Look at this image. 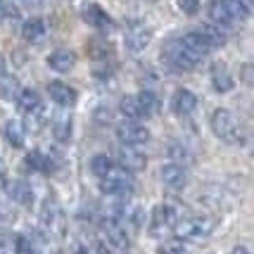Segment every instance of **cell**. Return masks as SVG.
Instances as JSON below:
<instances>
[{
	"label": "cell",
	"mask_w": 254,
	"mask_h": 254,
	"mask_svg": "<svg viewBox=\"0 0 254 254\" xmlns=\"http://www.w3.org/2000/svg\"><path fill=\"white\" fill-rule=\"evenodd\" d=\"M243 2H245V5H247V7H250V2H252V0H243Z\"/></svg>",
	"instance_id": "cell-40"
},
{
	"label": "cell",
	"mask_w": 254,
	"mask_h": 254,
	"mask_svg": "<svg viewBox=\"0 0 254 254\" xmlns=\"http://www.w3.org/2000/svg\"><path fill=\"white\" fill-rule=\"evenodd\" d=\"M178 41L186 45V48H188V50H190V53H192L195 57H199V60H202V57H207L211 50H214V48H211V45L207 43V41H204V38H202L197 31L186 33V36H183V38H178Z\"/></svg>",
	"instance_id": "cell-19"
},
{
	"label": "cell",
	"mask_w": 254,
	"mask_h": 254,
	"mask_svg": "<svg viewBox=\"0 0 254 254\" xmlns=\"http://www.w3.org/2000/svg\"><path fill=\"white\" fill-rule=\"evenodd\" d=\"M14 254H41V247L33 235H19L14 243Z\"/></svg>",
	"instance_id": "cell-28"
},
{
	"label": "cell",
	"mask_w": 254,
	"mask_h": 254,
	"mask_svg": "<svg viewBox=\"0 0 254 254\" xmlns=\"http://www.w3.org/2000/svg\"><path fill=\"white\" fill-rule=\"evenodd\" d=\"M2 192H5L17 207H31L33 190L26 181H7V183L2 186Z\"/></svg>",
	"instance_id": "cell-10"
},
{
	"label": "cell",
	"mask_w": 254,
	"mask_h": 254,
	"mask_svg": "<svg viewBox=\"0 0 254 254\" xmlns=\"http://www.w3.org/2000/svg\"><path fill=\"white\" fill-rule=\"evenodd\" d=\"M124 41H126V48L131 53H140L145 50L150 41H152V31L145 26V24H128L126 31H124Z\"/></svg>",
	"instance_id": "cell-9"
},
{
	"label": "cell",
	"mask_w": 254,
	"mask_h": 254,
	"mask_svg": "<svg viewBox=\"0 0 254 254\" xmlns=\"http://www.w3.org/2000/svg\"><path fill=\"white\" fill-rule=\"evenodd\" d=\"M26 166H29V169H33V171H48L50 162H48V157H45L43 152L33 150V152H29V155H26Z\"/></svg>",
	"instance_id": "cell-31"
},
{
	"label": "cell",
	"mask_w": 254,
	"mask_h": 254,
	"mask_svg": "<svg viewBox=\"0 0 254 254\" xmlns=\"http://www.w3.org/2000/svg\"><path fill=\"white\" fill-rule=\"evenodd\" d=\"M5 64H7V62H5V57H2V53H0V76L7 74V71H5Z\"/></svg>",
	"instance_id": "cell-38"
},
{
	"label": "cell",
	"mask_w": 254,
	"mask_h": 254,
	"mask_svg": "<svg viewBox=\"0 0 254 254\" xmlns=\"http://www.w3.org/2000/svg\"><path fill=\"white\" fill-rule=\"evenodd\" d=\"M135 100H138V107H140V114H143V117H152V114L159 110V98H157L152 90H143V93H138Z\"/></svg>",
	"instance_id": "cell-25"
},
{
	"label": "cell",
	"mask_w": 254,
	"mask_h": 254,
	"mask_svg": "<svg viewBox=\"0 0 254 254\" xmlns=\"http://www.w3.org/2000/svg\"><path fill=\"white\" fill-rule=\"evenodd\" d=\"M43 228L45 233H53V235H62L64 233V219H62V211L55 202H45L43 204Z\"/></svg>",
	"instance_id": "cell-17"
},
{
	"label": "cell",
	"mask_w": 254,
	"mask_h": 254,
	"mask_svg": "<svg viewBox=\"0 0 254 254\" xmlns=\"http://www.w3.org/2000/svg\"><path fill=\"white\" fill-rule=\"evenodd\" d=\"M90 171H93L95 178H105L107 174L114 171V164H112V159L107 155H95L90 159Z\"/></svg>",
	"instance_id": "cell-26"
},
{
	"label": "cell",
	"mask_w": 254,
	"mask_h": 254,
	"mask_svg": "<svg viewBox=\"0 0 254 254\" xmlns=\"http://www.w3.org/2000/svg\"><path fill=\"white\" fill-rule=\"evenodd\" d=\"M240 78H243L245 86H254V66L250 64V62L243 66V71H240Z\"/></svg>",
	"instance_id": "cell-34"
},
{
	"label": "cell",
	"mask_w": 254,
	"mask_h": 254,
	"mask_svg": "<svg viewBox=\"0 0 254 254\" xmlns=\"http://www.w3.org/2000/svg\"><path fill=\"white\" fill-rule=\"evenodd\" d=\"M0 2H2V0H0Z\"/></svg>",
	"instance_id": "cell-41"
},
{
	"label": "cell",
	"mask_w": 254,
	"mask_h": 254,
	"mask_svg": "<svg viewBox=\"0 0 254 254\" xmlns=\"http://www.w3.org/2000/svg\"><path fill=\"white\" fill-rule=\"evenodd\" d=\"M0 219L2 221H14L17 219V204L5 192H0Z\"/></svg>",
	"instance_id": "cell-29"
},
{
	"label": "cell",
	"mask_w": 254,
	"mask_h": 254,
	"mask_svg": "<svg viewBox=\"0 0 254 254\" xmlns=\"http://www.w3.org/2000/svg\"><path fill=\"white\" fill-rule=\"evenodd\" d=\"M133 190V181L124 171H112L105 178H100V192L102 195H126Z\"/></svg>",
	"instance_id": "cell-8"
},
{
	"label": "cell",
	"mask_w": 254,
	"mask_h": 254,
	"mask_svg": "<svg viewBox=\"0 0 254 254\" xmlns=\"http://www.w3.org/2000/svg\"><path fill=\"white\" fill-rule=\"evenodd\" d=\"M2 178H5V166H2V162H0V183H2Z\"/></svg>",
	"instance_id": "cell-39"
},
{
	"label": "cell",
	"mask_w": 254,
	"mask_h": 254,
	"mask_svg": "<svg viewBox=\"0 0 254 254\" xmlns=\"http://www.w3.org/2000/svg\"><path fill=\"white\" fill-rule=\"evenodd\" d=\"M19 110H22L24 117H29V114H38V112H43V100L41 95L36 93L33 88H26L19 93Z\"/></svg>",
	"instance_id": "cell-20"
},
{
	"label": "cell",
	"mask_w": 254,
	"mask_h": 254,
	"mask_svg": "<svg viewBox=\"0 0 254 254\" xmlns=\"http://www.w3.org/2000/svg\"><path fill=\"white\" fill-rule=\"evenodd\" d=\"M102 233H105V238H107V243L114 247V250H128V235H126V228H124V223L117 219V216H107L105 221H102Z\"/></svg>",
	"instance_id": "cell-7"
},
{
	"label": "cell",
	"mask_w": 254,
	"mask_h": 254,
	"mask_svg": "<svg viewBox=\"0 0 254 254\" xmlns=\"http://www.w3.org/2000/svg\"><path fill=\"white\" fill-rule=\"evenodd\" d=\"M211 131L219 140L228 145H243L247 140V133H245L240 119L231 110H223V107L214 110V114H211Z\"/></svg>",
	"instance_id": "cell-1"
},
{
	"label": "cell",
	"mask_w": 254,
	"mask_h": 254,
	"mask_svg": "<svg viewBox=\"0 0 254 254\" xmlns=\"http://www.w3.org/2000/svg\"><path fill=\"white\" fill-rule=\"evenodd\" d=\"M214 226H216V221L207 219V216H178L174 223V233L178 235V240L202 245L211 238Z\"/></svg>",
	"instance_id": "cell-2"
},
{
	"label": "cell",
	"mask_w": 254,
	"mask_h": 254,
	"mask_svg": "<svg viewBox=\"0 0 254 254\" xmlns=\"http://www.w3.org/2000/svg\"><path fill=\"white\" fill-rule=\"evenodd\" d=\"M159 178L169 190H183L186 183H188V171L174 162V164H166L159 169Z\"/></svg>",
	"instance_id": "cell-12"
},
{
	"label": "cell",
	"mask_w": 254,
	"mask_h": 254,
	"mask_svg": "<svg viewBox=\"0 0 254 254\" xmlns=\"http://www.w3.org/2000/svg\"><path fill=\"white\" fill-rule=\"evenodd\" d=\"M48 98L53 102H57L60 107H74L78 95L71 86H66L62 81H53V83H48Z\"/></svg>",
	"instance_id": "cell-13"
},
{
	"label": "cell",
	"mask_w": 254,
	"mask_h": 254,
	"mask_svg": "<svg viewBox=\"0 0 254 254\" xmlns=\"http://www.w3.org/2000/svg\"><path fill=\"white\" fill-rule=\"evenodd\" d=\"M22 38L26 43H41L45 38V22L43 19H29V22H24Z\"/></svg>",
	"instance_id": "cell-23"
},
{
	"label": "cell",
	"mask_w": 254,
	"mask_h": 254,
	"mask_svg": "<svg viewBox=\"0 0 254 254\" xmlns=\"http://www.w3.org/2000/svg\"><path fill=\"white\" fill-rule=\"evenodd\" d=\"M197 102L199 100L195 93H190L188 88H178L174 93V98H171V110L178 117H188V114H192V112L197 110Z\"/></svg>",
	"instance_id": "cell-15"
},
{
	"label": "cell",
	"mask_w": 254,
	"mask_h": 254,
	"mask_svg": "<svg viewBox=\"0 0 254 254\" xmlns=\"http://www.w3.org/2000/svg\"><path fill=\"white\" fill-rule=\"evenodd\" d=\"M119 164H122L124 171L138 174V171H145L147 157H145L138 147H126V145H122V147H119Z\"/></svg>",
	"instance_id": "cell-11"
},
{
	"label": "cell",
	"mask_w": 254,
	"mask_h": 254,
	"mask_svg": "<svg viewBox=\"0 0 254 254\" xmlns=\"http://www.w3.org/2000/svg\"><path fill=\"white\" fill-rule=\"evenodd\" d=\"M74 64H76V53H74V50L57 48V50H53V53L48 55V66H50L53 71H57V74L69 71Z\"/></svg>",
	"instance_id": "cell-18"
},
{
	"label": "cell",
	"mask_w": 254,
	"mask_h": 254,
	"mask_svg": "<svg viewBox=\"0 0 254 254\" xmlns=\"http://www.w3.org/2000/svg\"><path fill=\"white\" fill-rule=\"evenodd\" d=\"M19 93H22V86H19V81L10 74H2L0 76V98L2 100H17L19 98Z\"/></svg>",
	"instance_id": "cell-24"
},
{
	"label": "cell",
	"mask_w": 254,
	"mask_h": 254,
	"mask_svg": "<svg viewBox=\"0 0 254 254\" xmlns=\"http://www.w3.org/2000/svg\"><path fill=\"white\" fill-rule=\"evenodd\" d=\"M159 254H188V250H186L183 240L174 238V240H166L159 245Z\"/></svg>",
	"instance_id": "cell-32"
},
{
	"label": "cell",
	"mask_w": 254,
	"mask_h": 254,
	"mask_svg": "<svg viewBox=\"0 0 254 254\" xmlns=\"http://www.w3.org/2000/svg\"><path fill=\"white\" fill-rule=\"evenodd\" d=\"M231 254H252V252H250V247H245V245H238V247H233Z\"/></svg>",
	"instance_id": "cell-37"
},
{
	"label": "cell",
	"mask_w": 254,
	"mask_h": 254,
	"mask_svg": "<svg viewBox=\"0 0 254 254\" xmlns=\"http://www.w3.org/2000/svg\"><path fill=\"white\" fill-rule=\"evenodd\" d=\"M22 7H29V10H36V7H41L45 0H17Z\"/></svg>",
	"instance_id": "cell-35"
},
{
	"label": "cell",
	"mask_w": 254,
	"mask_h": 254,
	"mask_svg": "<svg viewBox=\"0 0 254 254\" xmlns=\"http://www.w3.org/2000/svg\"><path fill=\"white\" fill-rule=\"evenodd\" d=\"M176 211L174 207H169V204H157L155 209H152V216H150V226H147V233L152 235V238H162L164 233L174 231V223H176Z\"/></svg>",
	"instance_id": "cell-6"
},
{
	"label": "cell",
	"mask_w": 254,
	"mask_h": 254,
	"mask_svg": "<svg viewBox=\"0 0 254 254\" xmlns=\"http://www.w3.org/2000/svg\"><path fill=\"white\" fill-rule=\"evenodd\" d=\"M81 17H83V22L88 24V26H93V29H110L112 26V17L100 7L98 2H86V5L81 7Z\"/></svg>",
	"instance_id": "cell-14"
},
{
	"label": "cell",
	"mask_w": 254,
	"mask_h": 254,
	"mask_svg": "<svg viewBox=\"0 0 254 254\" xmlns=\"http://www.w3.org/2000/svg\"><path fill=\"white\" fill-rule=\"evenodd\" d=\"M211 86L216 93H231L235 86V78H233L231 69L226 62H214L211 64Z\"/></svg>",
	"instance_id": "cell-16"
},
{
	"label": "cell",
	"mask_w": 254,
	"mask_h": 254,
	"mask_svg": "<svg viewBox=\"0 0 254 254\" xmlns=\"http://www.w3.org/2000/svg\"><path fill=\"white\" fill-rule=\"evenodd\" d=\"M164 62L171 66V69L190 71V69H195V66L199 64V57L192 55L181 41H171V43H166V48H164Z\"/></svg>",
	"instance_id": "cell-4"
},
{
	"label": "cell",
	"mask_w": 254,
	"mask_h": 254,
	"mask_svg": "<svg viewBox=\"0 0 254 254\" xmlns=\"http://www.w3.org/2000/svg\"><path fill=\"white\" fill-rule=\"evenodd\" d=\"M60 254H86V250H81L78 245H74V247H69V250H64V252H60Z\"/></svg>",
	"instance_id": "cell-36"
},
{
	"label": "cell",
	"mask_w": 254,
	"mask_h": 254,
	"mask_svg": "<svg viewBox=\"0 0 254 254\" xmlns=\"http://www.w3.org/2000/svg\"><path fill=\"white\" fill-rule=\"evenodd\" d=\"M5 140L12 145V147H24V140H26V128H24L22 122H17V119H10V122L5 124Z\"/></svg>",
	"instance_id": "cell-21"
},
{
	"label": "cell",
	"mask_w": 254,
	"mask_h": 254,
	"mask_svg": "<svg viewBox=\"0 0 254 254\" xmlns=\"http://www.w3.org/2000/svg\"><path fill=\"white\" fill-rule=\"evenodd\" d=\"M209 17L216 26H233L240 24L250 17V7L243 0H211L209 5Z\"/></svg>",
	"instance_id": "cell-3"
},
{
	"label": "cell",
	"mask_w": 254,
	"mask_h": 254,
	"mask_svg": "<svg viewBox=\"0 0 254 254\" xmlns=\"http://www.w3.org/2000/svg\"><path fill=\"white\" fill-rule=\"evenodd\" d=\"M119 110H122V114L128 119V122H135V119H140V117H143V114H140V107H138L135 95H124L122 102H119Z\"/></svg>",
	"instance_id": "cell-27"
},
{
	"label": "cell",
	"mask_w": 254,
	"mask_h": 254,
	"mask_svg": "<svg viewBox=\"0 0 254 254\" xmlns=\"http://www.w3.org/2000/svg\"><path fill=\"white\" fill-rule=\"evenodd\" d=\"M178 7L186 12L188 17H192V14H197V10H199V0H178Z\"/></svg>",
	"instance_id": "cell-33"
},
{
	"label": "cell",
	"mask_w": 254,
	"mask_h": 254,
	"mask_svg": "<svg viewBox=\"0 0 254 254\" xmlns=\"http://www.w3.org/2000/svg\"><path fill=\"white\" fill-rule=\"evenodd\" d=\"M117 140L126 147H140L150 140V128L138 122H122L117 126Z\"/></svg>",
	"instance_id": "cell-5"
},
{
	"label": "cell",
	"mask_w": 254,
	"mask_h": 254,
	"mask_svg": "<svg viewBox=\"0 0 254 254\" xmlns=\"http://www.w3.org/2000/svg\"><path fill=\"white\" fill-rule=\"evenodd\" d=\"M197 33L211 45V48H221V45H226V41H228L226 31H223L221 26H214V24H202L197 29Z\"/></svg>",
	"instance_id": "cell-22"
},
{
	"label": "cell",
	"mask_w": 254,
	"mask_h": 254,
	"mask_svg": "<svg viewBox=\"0 0 254 254\" xmlns=\"http://www.w3.org/2000/svg\"><path fill=\"white\" fill-rule=\"evenodd\" d=\"M53 133H55L57 140L66 143L69 135H71V119H69V117H60V119L53 124Z\"/></svg>",
	"instance_id": "cell-30"
}]
</instances>
